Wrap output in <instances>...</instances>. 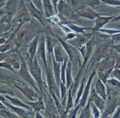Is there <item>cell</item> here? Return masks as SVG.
<instances>
[{"label":"cell","instance_id":"1","mask_svg":"<svg viewBox=\"0 0 120 118\" xmlns=\"http://www.w3.org/2000/svg\"><path fill=\"white\" fill-rule=\"evenodd\" d=\"M29 72L32 76L33 78L37 83L41 92L43 93V82L42 79L41 69L38 63L36 57L34 58L32 60H29Z\"/></svg>","mask_w":120,"mask_h":118},{"label":"cell","instance_id":"2","mask_svg":"<svg viewBox=\"0 0 120 118\" xmlns=\"http://www.w3.org/2000/svg\"><path fill=\"white\" fill-rule=\"evenodd\" d=\"M55 36L57 38L59 42H60L64 49H65L66 52L69 56V58H70V61L73 63H76L77 62H79L80 63V52L75 48V46L69 44V43L66 42L65 41H64L62 38H60L57 35H56Z\"/></svg>","mask_w":120,"mask_h":118},{"label":"cell","instance_id":"3","mask_svg":"<svg viewBox=\"0 0 120 118\" xmlns=\"http://www.w3.org/2000/svg\"><path fill=\"white\" fill-rule=\"evenodd\" d=\"M19 69V75L21 76V78H22L25 81L28 82L36 90V92L39 91L38 89L36 87V83H35L36 82L34 80V79L32 78V76L31 75L30 73L28 72L26 68V66L25 63L24 62H23V63L21 64V68Z\"/></svg>","mask_w":120,"mask_h":118},{"label":"cell","instance_id":"4","mask_svg":"<svg viewBox=\"0 0 120 118\" xmlns=\"http://www.w3.org/2000/svg\"><path fill=\"white\" fill-rule=\"evenodd\" d=\"M95 74H96V70H94L93 72L90 74V77H89V81H88L87 85L86 87H84V91H83V95H82V98H81L80 102L79 104L80 105V106L83 108L86 106V105L87 103V99H88V96H89V92H90V86H91V82L93 79L94 76Z\"/></svg>","mask_w":120,"mask_h":118},{"label":"cell","instance_id":"5","mask_svg":"<svg viewBox=\"0 0 120 118\" xmlns=\"http://www.w3.org/2000/svg\"><path fill=\"white\" fill-rule=\"evenodd\" d=\"M45 43L46 40L44 37H42L39 40L38 43L37 49V55L43 62L45 67H48V65L46 62V52H45Z\"/></svg>","mask_w":120,"mask_h":118},{"label":"cell","instance_id":"6","mask_svg":"<svg viewBox=\"0 0 120 118\" xmlns=\"http://www.w3.org/2000/svg\"><path fill=\"white\" fill-rule=\"evenodd\" d=\"M4 103L5 105L6 106L8 107L9 109L13 112L15 113L19 117L21 118H28L29 115H30L31 113L30 112V110H25V109H23V108L19 106H12L11 105L9 104V103H7L5 101H4Z\"/></svg>","mask_w":120,"mask_h":118},{"label":"cell","instance_id":"7","mask_svg":"<svg viewBox=\"0 0 120 118\" xmlns=\"http://www.w3.org/2000/svg\"><path fill=\"white\" fill-rule=\"evenodd\" d=\"M53 60V73L54 76H55V80L56 81L57 85L59 87L60 86L61 79H60V74H61V68H60V63L57 62L55 59V57L53 55L52 56Z\"/></svg>","mask_w":120,"mask_h":118},{"label":"cell","instance_id":"8","mask_svg":"<svg viewBox=\"0 0 120 118\" xmlns=\"http://www.w3.org/2000/svg\"><path fill=\"white\" fill-rule=\"evenodd\" d=\"M77 14L81 17L86 18L89 20H95L97 17L103 15L102 14H100L95 12L91 9H86L79 10L77 12Z\"/></svg>","mask_w":120,"mask_h":118},{"label":"cell","instance_id":"9","mask_svg":"<svg viewBox=\"0 0 120 118\" xmlns=\"http://www.w3.org/2000/svg\"><path fill=\"white\" fill-rule=\"evenodd\" d=\"M102 15L98 16L95 19V25L93 28V30L97 31L101 29L107 23L109 22L110 20L112 18V16H101Z\"/></svg>","mask_w":120,"mask_h":118},{"label":"cell","instance_id":"10","mask_svg":"<svg viewBox=\"0 0 120 118\" xmlns=\"http://www.w3.org/2000/svg\"><path fill=\"white\" fill-rule=\"evenodd\" d=\"M91 96L90 99L91 102H93L95 105L100 109V110H102L103 109V106L104 105V101L105 100L101 97L96 93V90H93L91 93Z\"/></svg>","mask_w":120,"mask_h":118},{"label":"cell","instance_id":"11","mask_svg":"<svg viewBox=\"0 0 120 118\" xmlns=\"http://www.w3.org/2000/svg\"><path fill=\"white\" fill-rule=\"evenodd\" d=\"M15 87L18 88L25 96H26L32 101H34V98L36 97V94L32 90L28 88L26 85H15Z\"/></svg>","mask_w":120,"mask_h":118},{"label":"cell","instance_id":"12","mask_svg":"<svg viewBox=\"0 0 120 118\" xmlns=\"http://www.w3.org/2000/svg\"><path fill=\"white\" fill-rule=\"evenodd\" d=\"M39 39L38 36L35 37L32 41L29 46V51H28V55H29V60H32L35 58V55L37 52L38 46Z\"/></svg>","mask_w":120,"mask_h":118},{"label":"cell","instance_id":"13","mask_svg":"<svg viewBox=\"0 0 120 118\" xmlns=\"http://www.w3.org/2000/svg\"><path fill=\"white\" fill-rule=\"evenodd\" d=\"M42 4L43 7V12L46 17L49 18L55 14L52 5L50 0H42Z\"/></svg>","mask_w":120,"mask_h":118},{"label":"cell","instance_id":"14","mask_svg":"<svg viewBox=\"0 0 120 118\" xmlns=\"http://www.w3.org/2000/svg\"><path fill=\"white\" fill-rule=\"evenodd\" d=\"M66 85L68 89L73 85V79L71 75V62L69 61L66 69Z\"/></svg>","mask_w":120,"mask_h":118},{"label":"cell","instance_id":"15","mask_svg":"<svg viewBox=\"0 0 120 118\" xmlns=\"http://www.w3.org/2000/svg\"><path fill=\"white\" fill-rule=\"evenodd\" d=\"M26 103H27L28 105H29L32 108L34 111L36 112H40L41 110H45L44 103H43V102L42 101V99L41 97H40L39 98V100L37 102H34L32 101L31 102H26Z\"/></svg>","mask_w":120,"mask_h":118},{"label":"cell","instance_id":"16","mask_svg":"<svg viewBox=\"0 0 120 118\" xmlns=\"http://www.w3.org/2000/svg\"><path fill=\"white\" fill-rule=\"evenodd\" d=\"M96 93L99 96L103 98L104 100L106 98V93H105V88L104 83L102 82L101 79L97 80L96 83V89H95Z\"/></svg>","mask_w":120,"mask_h":118},{"label":"cell","instance_id":"17","mask_svg":"<svg viewBox=\"0 0 120 118\" xmlns=\"http://www.w3.org/2000/svg\"><path fill=\"white\" fill-rule=\"evenodd\" d=\"M6 98L8 99L9 101H10L12 105L16 106H19V107H21V108H25V109H28L29 110H32V108L29 106H28L27 105L25 104L24 103L22 102L21 101H20L19 99H18L16 98H12L10 97L9 96H5Z\"/></svg>","mask_w":120,"mask_h":118},{"label":"cell","instance_id":"18","mask_svg":"<svg viewBox=\"0 0 120 118\" xmlns=\"http://www.w3.org/2000/svg\"><path fill=\"white\" fill-rule=\"evenodd\" d=\"M106 49V47L105 46V44H104L100 46L96 50V52L94 53V55L93 57V60L94 61V62H96V61H98V60H100L102 58H103V56L105 55Z\"/></svg>","mask_w":120,"mask_h":118},{"label":"cell","instance_id":"19","mask_svg":"<svg viewBox=\"0 0 120 118\" xmlns=\"http://www.w3.org/2000/svg\"><path fill=\"white\" fill-rule=\"evenodd\" d=\"M28 7L29 9V11H30V12L32 14V15L36 18H37L38 20H39L42 22V24H43V22H42V18H43L42 14H43V12L42 11H41L39 9H38L35 5L32 4L31 3H29L28 5Z\"/></svg>","mask_w":120,"mask_h":118},{"label":"cell","instance_id":"20","mask_svg":"<svg viewBox=\"0 0 120 118\" xmlns=\"http://www.w3.org/2000/svg\"><path fill=\"white\" fill-rule=\"evenodd\" d=\"M73 85L71 86L70 88L69 89V92H68V99H67V103H66V110L64 114H67L69 110L73 108L74 106L73 102V94H72V89ZM63 114V115H64Z\"/></svg>","mask_w":120,"mask_h":118},{"label":"cell","instance_id":"21","mask_svg":"<svg viewBox=\"0 0 120 118\" xmlns=\"http://www.w3.org/2000/svg\"><path fill=\"white\" fill-rule=\"evenodd\" d=\"M53 51L54 52H55V58L56 61L57 62H60V63H63L65 59L63 58V54L60 47L59 45H56L55 48H54Z\"/></svg>","mask_w":120,"mask_h":118},{"label":"cell","instance_id":"22","mask_svg":"<svg viewBox=\"0 0 120 118\" xmlns=\"http://www.w3.org/2000/svg\"><path fill=\"white\" fill-rule=\"evenodd\" d=\"M91 100L89 99L87 104L83 109H82L80 118H90V113H91Z\"/></svg>","mask_w":120,"mask_h":118},{"label":"cell","instance_id":"23","mask_svg":"<svg viewBox=\"0 0 120 118\" xmlns=\"http://www.w3.org/2000/svg\"><path fill=\"white\" fill-rule=\"evenodd\" d=\"M46 48L48 53V56L50 57V55L52 54L53 51L54 50L55 45L54 41L49 36H47L46 39Z\"/></svg>","mask_w":120,"mask_h":118},{"label":"cell","instance_id":"24","mask_svg":"<svg viewBox=\"0 0 120 118\" xmlns=\"http://www.w3.org/2000/svg\"><path fill=\"white\" fill-rule=\"evenodd\" d=\"M68 27L69 28L71 29L72 31L75 32L76 33H80V34H86L85 32L84 31L86 29H91V28H84V27H78L77 25H75L74 24H70L68 25Z\"/></svg>","mask_w":120,"mask_h":118},{"label":"cell","instance_id":"25","mask_svg":"<svg viewBox=\"0 0 120 118\" xmlns=\"http://www.w3.org/2000/svg\"><path fill=\"white\" fill-rule=\"evenodd\" d=\"M84 82H85V79L83 80L82 82V84H81L80 87L79 88V90L78 92H77V96H76V101H75V106H77L79 103V101L80 99L82 98V95H83V91H84Z\"/></svg>","mask_w":120,"mask_h":118},{"label":"cell","instance_id":"26","mask_svg":"<svg viewBox=\"0 0 120 118\" xmlns=\"http://www.w3.org/2000/svg\"><path fill=\"white\" fill-rule=\"evenodd\" d=\"M16 114H13L9 110H5V109L0 108V115L4 118H18V116H16Z\"/></svg>","mask_w":120,"mask_h":118},{"label":"cell","instance_id":"27","mask_svg":"<svg viewBox=\"0 0 120 118\" xmlns=\"http://www.w3.org/2000/svg\"><path fill=\"white\" fill-rule=\"evenodd\" d=\"M80 107V105L79 104L78 105L75 106V108H72L71 109H70V110L68 111V112L67 114H68L69 118H76V114H77V111L79 109Z\"/></svg>","mask_w":120,"mask_h":118},{"label":"cell","instance_id":"28","mask_svg":"<svg viewBox=\"0 0 120 118\" xmlns=\"http://www.w3.org/2000/svg\"><path fill=\"white\" fill-rule=\"evenodd\" d=\"M91 108L92 109V112L93 114L94 115V118H99L100 116V109L96 106L94 105V103H93V105L91 106Z\"/></svg>","mask_w":120,"mask_h":118},{"label":"cell","instance_id":"29","mask_svg":"<svg viewBox=\"0 0 120 118\" xmlns=\"http://www.w3.org/2000/svg\"><path fill=\"white\" fill-rule=\"evenodd\" d=\"M32 1V2L34 3V5L38 8V9H39L41 11H42V12H43V4H42V2L41 1V0H31Z\"/></svg>","mask_w":120,"mask_h":118},{"label":"cell","instance_id":"30","mask_svg":"<svg viewBox=\"0 0 120 118\" xmlns=\"http://www.w3.org/2000/svg\"><path fill=\"white\" fill-rule=\"evenodd\" d=\"M0 67L6 68V69H8L11 71H13L12 66L11 63H9V62H1V63H0Z\"/></svg>","mask_w":120,"mask_h":118},{"label":"cell","instance_id":"31","mask_svg":"<svg viewBox=\"0 0 120 118\" xmlns=\"http://www.w3.org/2000/svg\"><path fill=\"white\" fill-rule=\"evenodd\" d=\"M77 36V35L75 34V33H72V32H69L66 35L65 37H64L63 38H62V39H63L64 41H66L67 40L72 39L76 38Z\"/></svg>","mask_w":120,"mask_h":118},{"label":"cell","instance_id":"32","mask_svg":"<svg viewBox=\"0 0 120 118\" xmlns=\"http://www.w3.org/2000/svg\"><path fill=\"white\" fill-rule=\"evenodd\" d=\"M0 94H10V95H14V93L13 91L11 89H8V88H2V87H0Z\"/></svg>","mask_w":120,"mask_h":118},{"label":"cell","instance_id":"33","mask_svg":"<svg viewBox=\"0 0 120 118\" xmlns=\"http://www.w3.org/2000/svg\"><path fill=\"white\" fill-rule=\"evenodd\" d=\"M104 3L108 4L110 5H116V1L115 0H102Z\"/></svg>","mask_w":120,"mask_h":118},{"label":"cell","instance_id":"34","mask_svg":"<svg viewBox=\"0 0 120 118\" xmlns=\"http://www.w3.org/2000/svg\"><path fill=\"white\" fill-rule=\"evenodd\" d=\"M7 55H8V54H6V53L4 52H0V62L2 60H3L7 56Z\"/></svg>","mask_w":120,"mask_h":118},{"label":"cell","instance_id":"35","mask_svg":"<svg viewBox=\"0 0 120 118\" xmlns=\"http://www.w3.org/2000/svg\"><path fill=\"white\" fill-rule=\"evenodd\" d=\"M53 4H54V7H55V9H56V12H57V0H53Z\"/></svg>","mask_w":120,"mask_h":118},{"label":"cell","instance_id":"36","mask_svg":"<svg viewBox=\"0 0 120 118\" xmlns=\"http://www.w3.org/2000/svg\"><path fill=\"white\" fill-rule=\"evenodd\" d=\"M35 117H36V118H44L43 116H42V115H41V114H40V112H36V116H35Z\"/></svg>","mask_w":120,"mask_h":118},{"label":"cell","instance_id":"37","mask_svg":"<svg viewBox=\"0 0 120 118\" xmlns=\"http://www.w3.org/2000/svg\"><path fill=\"white\" fill-rule=\"evenodd\" d=\"M5 42V39L4 38H0V44H2Z\"/></svg>","mask_w":120,"mask_h":118},{"label":"cell","instance_id":"38","mask_svg":"<svg viewBox=\"0 0 120 118\" xmlns=\"http://www.w3.org/2000/svg\"><path fill=\"white\" fill-rule=\"evenodd\" d=\"M0 108H1V109H6L5 107L1 102H0Z\"/></svg>","mask_w":120,"mask_h":118},{"label":"cell","instance_id":"39","mask_svg":"<svg viewBox=\"0 0 120 118\" xmlns=\"http://www.w3.org/2000/svg\"><path fill=\"white\" fill-rule=\"evenodd\" d=\"M4 1H5V0H0V6L2 5L4 2Z\"/></svg>","mask_w":120,"mask_h":118}]
</instances>
